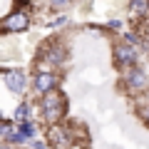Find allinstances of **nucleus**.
Returning a JSON list of instances; mask_svg holds the SVG:
<instances>
[{"mask_svg":"<svg viewBox=\"0 0 149 149\" xmlns=\"http://www.w3.org/2000/svg\"><path fill=\"white\" fill-rule=\"evenodd\" d=\"M40 112H42V119L52 127V124H60L65 117V112H67V100H65L62 92H50L40 100Z\"/></svg>","mask_w":149,"mask_h":149,"instance_id":"1","label":"nucleus"},{"mask_svg":"<svg viewBox=\"0 0 149 149\" xmlns=\"http://www.w3.org/2000/svg\"><path fill=\"white\" fill-rule=\"evenodd\" d=\"M112 57H114V65H117L119 70H132L139 65V47L132 42H127V40H119V42H114V50H112Z\"/></svg>","mask_w":149,"mask_h":149,"instance_id":"2","label":"nucleus"},{"mask_svg":"<svg viewBox=\"0 0 149 149\" xmlns=\"http://www.w3.org/2000/svg\"><path fill=\"white\" fill-rule=\"evenodd\" d=\"M30 27V13L25 10H10L0 20V32L3 35H20Z\"/></svg>","mask_w":149,"mask_h":149,"instance_id":"3","label":"nucleus"},{"mask_svg":"<svg viewBox=\"0 0 149 149\" xmlns=\"http://www.w3.org/2000/svg\"><path fill=\"white\" fill-rule=\"evenodd\" d=\"M40 60H42L47 67H60V65L67 62V47H65L62 40H50L42 45L40 50Z\"/></svg>","mask_w":149,"mask_h":149,"instance_id":"4","label":"nucleus"},{"mask_svg":"<svg viewBox=\"0 0 149 149\" xmlns=\"http://www.w3.org/2000/svg\"><path fill=\"white\" fill-rule=\"evenodd\" d=\"M122 82H124V87H127L132 95H139V92H147L149 90V74H147V70L139 67V65L124 72Z\"/></svg>","mask_w":149,"mask_h":149,"instance_id":"5","label":"nucleus"},{"mask_svg":"<svg viewBox=\"0 0 149 149\" xmlns=\"http://www.w3.org/2000/svg\"><path fill=\"white\" fill-rule=\"evenodd\" d=\"M0 74H3V82H5V87L10 92H15V95H22V92L27 90V74L22 72L20 67H0Z\"/></svg>","mask_w":149,"mask_h":149,"instance_id":"6","label":"nucleus"},{"mask_svg":"<svg viewBox=\"0 0 149 149\" xmlns=\"http://www.w3.org/2000/svg\"><path fill=\"white\" fill-rule=\"evenodd\" d=\"M32 90L37 92V95H50V92L57 90V74L52 72V70H37L35 74H32Z\"/></svg>","mask_w":149,"mask_h":149,"instance_id":"7","label":"nucleus"},{"mask_svg":"<svg viewBox=\"0 0 149 149\" xmlns=\"http://www.w3.org/2000/svg\"><path fill=\"white\" fill-rule=\"evenodd\" d=\"M47 139H50V147L52 149H72V144H74V137L62 124H52L50 132H47Z\"/></svg>","mask_w":149,"mask_h":149,"instance_id":"8","label":"nucleus"},{"mask_svg":"<svg viewBox=\"0 0 149 149\" xmlns=\"http://www.w3.org/2000/svg\"><path fill=\"white\" fill-rule=\"evenodd\" d=\"M35 132H37L35 122H22V124L15 122V132H13L10 142H5V144H30L32 137H35Z\"/></svg>","mask_w":149,"mask_h":149,"instance_id":"9","label":"nucleus"},{"mask_svg":"<svg viewBox=\"0 0 149 149\" xmlns=\"http://www.w3.org/2000/svg\"><path fill=\"white\" fill-rule=\"evenodd\" d=\"M127 10H129L132 20H144L149 15V0H129Z\"/></svg>","mask_w":149,"mask_h":149,"instance_id":"10","label":"nucleus"},{"mask_svg":"<svg viewBox=\"0 0 149 149\" xmlns=\"http://www.w3.org/2000/svg\"><path fill=\"white\" fill-rule=\"evenodd\" d=\"M15 119L17 124H22V122H32V117H30V104H27V102H20V104H17V109H15Z\"/></svg>","mask_w":149,"mask_h":149,"instance_id":"11","label":"nucleus"},{"mask_svg":"<svg viewBox=\"0 0 149 149\" xmlns=\"http://www.w3.org/2000/svg\"><path fill=\"white\" fill-rule=\"evenodd\" d=\"M47 3H50V8H52L55 13H65V10H70V8H72L74 0H47Z\"/></svg>","mask_w":149,"mask_h":149,"instance_id":"12","label":"nucleus"},{"mask_svg":"<svg viewBox=\"0 0 149 149\" xmlns=\"http://www.w3.org/2000/svg\"><path fill=\"white\" fill-rule=\"evenodd\" d=\"M30 8H32L30 0H13V10H25V13H30Z\"/></svg>","mask_w":149,"mask_h":149,"instance_id":"13","label":"nucleus"},{"mask_svg":"<svg viewBox=\"0 0 149 149\" xmlns=\"http://www.w3.org/2000/svg\"><path fill=\"white\" fill-rule=\"evenodd\" d=\"M104 27H107V30H114V32H119V30H122V27H124V22L119 20V17H112V20L107 22Z\"/></svg>","mask_w":149,"mask_h":149,"instance_id":"14","label":"nucleus"},{"mask_svg":"<svg viewBox=\"0 0 149 149\" xmlns=\"http://www.w3.org/2000/svg\"><path fill=\"white\" fill-rule=\"evenodd\" d=\"M139 117H142L144 122L149 124V102H147V104H142V107H139Z\"/></svg>","mask_w":149,"mask_h":149,"instance_id":"15","label":"nucleus"},{"mask_svg":"<svg viewBox=\"0 0 149 149\" xmlns=\"http://www.w3.org/2000/svg\"><path fill=\"white\" fill-rule=\"evenodd\" d=\"M30 147H32V149H45V144H42V142H37V139H32Z\"/></svg>","mask_w":149,"mask_h":149,"instance_id":"16","label":"nucleus"},{"mask_svg":"<svg viewBox=\"0 0 149 149\" xmlns=\"http://www.w3.org/2000/svg\"><path fill=\"white\" fill-rule=\"evenodd\" d=\"M0 149H10V144H5V142H3V147H0Z\"/></svg>","mask_w":149,"mask_h":149,"instance_id":"17","label":"nucleus"}]
</instances>
